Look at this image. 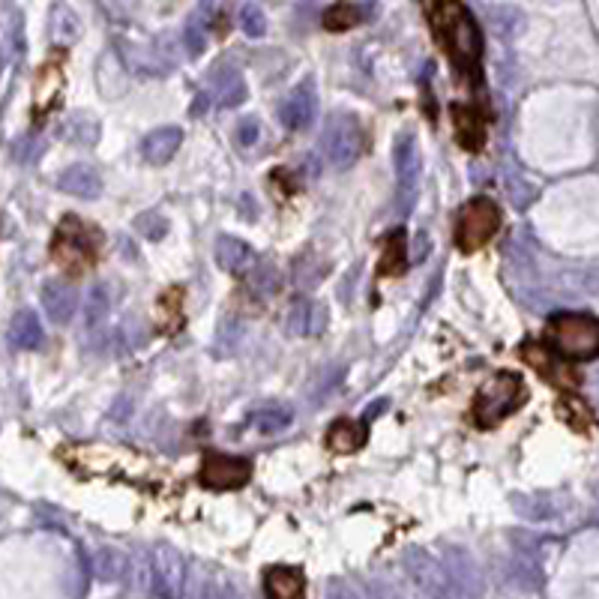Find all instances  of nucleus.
Masks as SVG:
<instances>
[{
	"label": "nucleus",
	"mask_w": 599,
	"mask_h": 599,
	"mask_svg": "<svg viewBox=\"0 0 599 599\" xmlns=\"http://www.w3.org/2000/svg\"><path fill=\"white\" fill-rule=\"evenodd\" d=\"M213 255H216L219 270H225V273H246L252 267V261H255V252L243 240H237L231 234H219L216 237Z\"/></svg>",
	"instance_id": "nucleus-13"
},
{
	"label": "nucleus",
	"mask_w": 599,
	"mask_h": 599,
	"mask_svg": "<svg viewBox=\"0 0 599 599\" xmlns=\"http://www.w3.org/2000/svg\"><path fill=\"white\" fill-rule=\"evenodd\" d=\"M240 27H243V33H246V36H252V39H261V36L267 33V15L261 12V6H255V3H246V6L240 9Z\"/></svg>",
	"instance_id": "nucleus-28"
},
{
	"label": "nucleus",
	"mask_w": 599,
	"mask_h": 599,
	"mask_svg": "<svg viewBox=\"0 0 599 599\" xmlns=\"http://www.w3.org/2000/svg\"><path fill=\"white\" fill-rule=\"evenodd\" d=\"M453 120H456V135L465 150H480L486 144V120L477 108L453 105Z\"/></svg>",
	"instance_id": "nucleus-15"
},
{
	"label": "nucleus",
	"mask_w": 599,
	"mask_h": 599,
	"mask_svg": "<svg viewBox=\"0 0 599 599\" xmlns=\"http://www.w3.org/2000/svg\"><path fill=\"white\" fill-rule=\"evenodd\" d=\"M252 477V465L246 459H237V456H225V453H204V462H201V483L207 489H216V492H234V489H243Z\"/></svg>",
	"instance_id": "nucleus-8"
},
{
	"label": "nucleus",
	"mask_w": 599,
	"mask_h": 599,
	"mask_svg": "<svg viewBox=\"0 0 599 599\" xmlns=\"http://www.w3.org/2000/svg\"><path fill=\"white\" fill-rule=\"evenodd\" d=\"M528 399V390L519 375L513 372H498L474 399V420L483 429L501 426L507 417H513Z\"/></svg>",
	"instance_id": "nucleus-3"
},
{
	"label": "nucleus",
	"mask_w": 599,
	"mask_h": 599,
	"mask_svg": "<svg viewBox=\"0 0 599 599\" xmlns=\"http://www.w3.org/2000/svg\"><path fill=\"white\" fill-rule=\"evenodd\" d=\"M321 153L333 168H351L366 153V129L357 114L336 111L330 114L324 135H321Z\"/></svg>",
	"instance_id": "nucleus-5"
},
{
	"label": "nucleus",
	"mask_w": 599,
	"mask_h": 599,
	"mask_svg": "<svg viewBox=\"0 0 599 599\" xmlns=\"http://www.w3.org/2000/svg\"><path fill=\"white\" fill-rule=\"evenodd\" d=\"M579 285L591 294H599V267H591L585 273H579Z\"/></svg>",
	"instance_id": "nucleus-31"
},
{
	"label": "nucleus",
	"mask_w": 599,
	"mask_h": 599,
	"mask_svg": "<svg viewBox=\"0 0 599 599\" xmlns=\"http://www.w3.org/2000/svg\"><path fill=\"white\" fill-rule=\"evenodd\" d=\"M135 231L147 240H162L168 234V219L159 216V213H141L135 219Z\"/></svg>",
	"instance_id": "nucleus-29"
},
{
	"label": "nucleus",
	"mask_w": 599,
	"mask_h": 599,
	"mask_svg": "<svg viewBox=\"0 0 599 599\" xmlns=\"http://www.w3.org/2000/svg\"><path fill=\"white\" fill-rule=\"evenodd\" d=\"M210 12H213V0H204L201 9H195L192 18H189V24H186L183 39H186V48H189L192 57H198V54L207 48V27H210V21H213Z\"/></svg>",
	"instance_id": "nucleus-22"
},
{
	"label": "nucleus",
	"mask_w": 599,
	"mask_h": 599,
	"mask_svg": "<svg viewBox=\"0 0 599 599\" xmlns=\"http://www.w3.org/2000/svg\"><path fill=\"white\" fill-rule=\"evenodd\" d=\"M42 306L54 324H69L72 315L78 312V291L69 282H45Z\"/></svg>",
	"instance_id": "nucleus-11"
},
{
	"label": "nucleus",
	"mask_w": 599,
	"mask_h": 599,
	"mask_svg": "<svg viewBox=\"0 0 599 599\" xmlns=\"http://www.w3.org/2000/svg\"><path fill=\"white\" fill-rule=\"evenodd\" d=\"M435 27L447 51L453 54L456 66L468 75H477L483 60V30L471 15V9L462 0H444L435 12Z\"/></svg>",
	"instance_id": "nucleus-1"
},
{
	"label": "nucleus",
	"mask_w": 599,
	"mask_h": 599,
	"mask_svg": "<svg viewBox=\"0 0 599 599\" xmlns=\"http://www.w3.org/2000/svg\"><path fill=\"white\" fill-rule=\"evenodd\" d=\"M366 444V423H354V420H336L327 432V447L333 453H357Z\"/></svg>",
	"instance_id": "nucleus-19"
},
{
	"label": "nucleus",
	"mask_w": 599,
	"mask_h": 599,
	"mask_svg": "<svg viewBox=\"0 0 599 599\" xmlns=\"http://www.w3.org/2000/svg\"><path fill=\"white\" fill-rule=\"evenodd\" d=\"M249 423H252V426H258V432H264V435H273V432H279V429H285V426L291 423V411H288V408H282V405H273V408L255 411Z\"/></svg>",
	"instance_id": "nucleus-26"
},
{
	"label": "nucleus",
	"mask_w": 599,
	"mask_h": 599,
	"mask_svg": "<svg viewBox=\"0 0 599 599\" xmlns=\"http://www.w3.org/2000/svg\"><path fill=\"white\" fill-rule=\"evenodd\" d=\"M393 165H396V204L405 213L417 198V180H420V147L411 132H402L393 147Z\"/></svg>",
	"instance_id": "nucleus-7"
},
{
	"label": "nucleus",
	"mask_w": 599,
	"mask_h": 599,
	"mask_svg": "<svg viewBox=\"0 0 599 599\" xmlns=\"http://www.w3.org/2000/svg\"><path fill=\"white\" fill-rule=\"evenodd\" d=\"M57 189L66 195H78V198H96L102 192V177L96 174V168L90 165H69L60 177H57Z\"/></svg>",
	"instance_id": "nucleus-14"
},
{
	"label": "nucleus",
	"mask_w": 599,
	"mask_h": 599,
	"mask_svg": "<svg viewBox=\"0 0 599 599\" xmlns=\"http://www.w3.org/2000/svg\"><path fill=\"white\" fill-rule=\"evenodd\" d=\"M246 282H249V288H252L255 297H273L279 291L282 279H279L276 264L267 261V258H261V261H252V267L246 270Z\"/></svg>",
	"instance_id": "nucleus-23"
},
{
	"label": "nucleus",
	"mask_w": 599,
	"mask_h": 599,
	"mask_svg": "<svg viewBox=\"0 0 599 599\" xmlns=\"http://www.w3.org/2000/svg\"><path fill=\"white\" fill-rule=\"evenodd\" d=\"M549 339L567 360H597L599 357V321L585 312L555 315L549 324Z\"/></svg>",
	"instance_id": "nucleus-4"
},
{
	"label": "nucleus",
	"mask_w": 599,
	"mask_h": 599,
	"mask_svg": "<svg viewBox=\"0 0 599 599\" xmlns=\"http://www.w3.org/2000/svg\"><path fill=\"white\" fill-rule=\"evenodd\" d=\"M267 594L276 599H294L306 591V582H303V573L294 570V567H273L267 570Z\"/></svg>",
	"instance_id": "nucleus-20"
},
{
	"label": "nucleus",
	"mask_w": 599,
	"mask_h": 599,
	"mask_svg": "<svg viewBox=\"0 0 599 599\" xmlns=\"http://www.w3.org/2000/svg\"><path fill=\"white\" fill-rule=\"evenodd\" d=\"M315 108H318L315 84H312V78H306V81H300V84L285 96V102L279 105V120L285 123V129L303 132V129L312 126V120H315Z\"/></svg>",
	"instance_id": "nucleus-9"
},
{
	"label": "nucleus",
	"mask_w": 599,
	"mask_h": 599,
	"mask_svg": "<svg viewBox=\"0 0 599 599\" xmlns=\"http://www.w3.org/2000/svg\"><path fill=\"white\" fill-rule=\"evenodd\" d=\"M321 21H324V27L333 30V33L351 30V27H357V24L363 21V6H357V3H333V6L324 12Z\"/></svg>",
	"instance_id": "nucleus-25"
},
{
	"label": "nucleus",
	"mask_w": 599,
	"mask_h": 599,
	"mask_svg": "<svg viewBox=\"0 0 599 599\" xmlns=\"http://www.w3.org/2000/svg\"><path fill=\"white\" fill-rule=\"evenodd\" d=\"M411 258H408V234L402 228H396L390 237H387V249H384V258H381V273L384 276H402L408 270Z\"/></svg>",
	"instance_id": "nucleus-21"
},
{
	"label": "nucleus",
	"mask_w": 599,
	"mask_h": 599,
	"mask_svg": "<svg viewBox=\"0 0 599 599\" xmlns=\"http://www.w3.org/2000/svg\"><path fill=\"white\" fill-rule=\"evenodd\" d=\"M522 357H525V360H528V363H531L534 369H540L543 375H549V378H552L555 384H558V381L576 384V378H573V375H570L567 369H561V366H558V360H555V357H552V354H549V351H546L543 345H531V342H528V345L522 348Z\"/></svg>",
	"instance_id": "nucleus-24"
},
{
	"label": "nucleus",
	"mask_w": 599,
	"mask_h": 599,
	"mask_svg": "<svg viewBox=\"0 0 599 599\" xmlns=\"http://www.w3.org/2000/svg\"><path fill=\"white\" fill-rule=\"evenodd\" d=\"M501 228V210L492 198H471L459 210V225H456V246L462 252H477L483 249Z\"/></svg>",
	"instance_id": "nucleus-6"
},
{
	"label": "nucleus",
	"mask_w": 599,
	"mask_h": 599,
	"mask_svg": "<svg viewBox=\"0 0 599 599\" xmlns=\"http://www.w3.org/2000/svg\"><path fill=\"white\" fill-rule=\"evenodd\" d=\"M51 258L54 264H60L66 273L78 276L84 273L87 267H93L96 255H99V231L90 228L84 219L78 216H63L60 225L54 228V237H51Z\"/></svg>",
	"instance_id": "nucleus-2"
},
{
	"label": "nucleus",
	"mask_w": 599,
	"mask_h": 599,
	"mask_svg": "<svg viewBox=\"0 0 599 599\" xmlns=\"http://www.w3.org/2000/svg\"><path fill=\"white\" fill-rule=\"evenodd\" d=\"M327 327V309L318 303H306V300H297L291 303V312H288V330L294 336H315Z\"/></svg>",
	"instance_id": "nucleus-16"
},
{
	"label": "nucleus",
	"mask_w": 599,
	"mask_h": 599,
	"mask_svg": "<svg viewBox=\"0 0 599 599\" xmlns=\"http://www.w3.org/2000/svg\"><path fill=\"white\" fill-rule=\"evenodd\" d=\"M123 567H126V561H123V555L117 552V549H99L96 552V573H99V579H105V582H114V579H120L123 576Z\"/></svg>",
	"instance_id": "nucleus-27"
},
{
	"label": "nucleus",
	"mask_w": 599,
	"mask_h": 599,
	"mask_svg": "<svg viewBox=\"0 0 599 599\" xmlns=\"http://www.w3.org/2000/svg\"><path fill=\"white\" fill-rule=\"evenodd\" d=\"M60 90H63V72H60V63H45L39 69V78H36V99H33V111L36 117H45L48 111L57 108L60 102Z\"/></svg>",
	"instance_id": "nucleus-12"
},
{
	"label": "nucleus",
	"mask_w": 599,
	"mask_h": 599,
	"mask_svg": "<svg viewBox=\"0 0 599 599\" xmlns=\"http://www.w3.org/2000/svg\"><path fill=\"white\" fill-rule=\"evenodd\" d=\"M183 144V129L180 126H159L141 141V153L150 165H168Z\"/></svg>",
	"instance_id": "nucleus-10"
},
{
	"label": "nucleus",
	"mask_w": 599,
	"mask_h": 599,
	"mask_svg": "<svg viewBox=\"0 0 599 599\" xmlns=\"http://www.w3.org/2000/svg\"><path fill=\"white\" fill-rule=\"evenodd\" d=\"M210 90H213V99L222 105V108H237L243 99H246V81L237 69H219L210 81Z\"/></svg>",
	"instance_id": "nucleus-17"
},
{
	"label": "nucleus",
	"mask_w": 599,
	"mask_h": 599,
	"mask_svg": "<svg viewBox=\"0 0 599 599\" xmlns=\"http://www.w3.org/2000/svg\"><path fill=\"white\" fill-rule=\"evenodd\" d=\"M42 321H39V315L33 312V309H21L15 318H12V324H9V342L15 345V348H24V351H33V348H39L42 345Z\"/></svg>",
	"instance_id": "nucleus-18"
},
{
	"label": "nucleus",
	"mask_w": 599,
	"mask_h": 599,
	"mask_svg": "<svg viewBox=\"0 0 599 599\" xmlns=\"http://www.w3.org/2000/svg\"><path fill=\"white\" fill-rule=\"evenodd\" d=\"M258 132H261L258 120H255V117H246V120L240 123V129H237V144L252 147V144L258 141Z\"/></svg>",
	"instance_id": "nucleus-30"
}]
</instances>
